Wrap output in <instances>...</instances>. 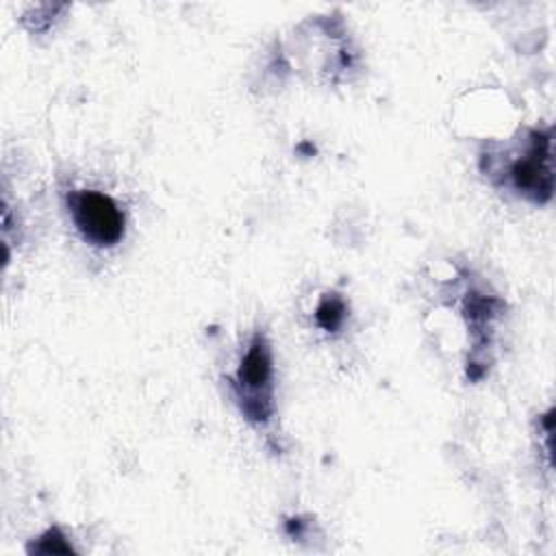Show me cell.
I'll return each mask as SVG.
<instances>
[{
    "label": "cell",
    "instance_id": "1",
    "mask_svg": "<svg viewBox=\"0 0 556 556\" xmlns=\"http://www.w3.org/2000/svg\"><path fill=\"white\" fill-rule=\"evenodd\" d=\"M232 387L241 413L254 424H267L274 415V356L263 332L250 339Z\"/></svg>",
    "mask_w": 556,
    "mask_h": 556
},
{
    "label": "cell",
    "instance_id": "2",
    "mask_svg": "<svg viewBox=\"0 0 556 556\" xmlns=\"http://www.w3.org/2000/svg\"><path fill=\"white\" fill-rule=\"evenodd\" d=\"M70 213L80 237L96 248H113L124 237V211L102 191H74L70 195Z\"/></svg>",
    "mask_w": 556,
    "mask_h": 556
},
{
    "label": "cell",
    "instance_id": "3",
    "mask_svg": "<svg viewBox=\"0 0 556 556\" xmlns=\"http://www.w3.org/2000/svg\"><path fill=\"white\" fill-rule=\"evenodd\" d=\"M510 187L532 200L547 202L554 191V167H552V135L549 130H532L530 141L510 165H508Z\"/></svg>",
    "mask_w": 556,
    "mask_h": 556
},
{
    "label": "cell",
    "instance_id": "4",
    "mask_svg": "<svg viewBox=\"0 0 556 556\" xmlns=\"http://www.w3.org/2000/svg\"><path fill=\"white\" fill-rule=\"evenodd\" d=\"M348 315V304L341 295L337 293H328L324 295V300L319 302L317 311H315V319L324 330H339L341 324L345 321Z\"/></svg>",
    "mask_w": 556,
    "mask_h": 556
},
{
    "label": "cell",
    "instance_id": "5",
    "mask_svg": "<svg viewBox=\"0 0 556 556\" xmlns=\"http://www.w3.org/2000/svg\"><path fill=\"white\" fill-rule=\"evenodd\" d=\"M35 552H72V545L65 541V536L59 532V528H50L39 541L33 545Z\"/></svg>",
    "mask_w": 556,
    "mask_h": 556
}]
</instances>
